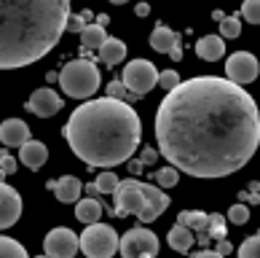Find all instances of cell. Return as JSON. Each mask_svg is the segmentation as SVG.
<instances>
[{"label":"cell","instance_id":"1","mask_svg":"<svg viewBox=\"0 0 260 258\" xmlns=\"http://www.w3.org/2000/svg\"><path fill=\"white\" fill-rule=\"evenodd\" d=\"M161 156L190 178L239 172L260 146V110L244 86L217 75L180 81L156 110Z\"/></svg>","mask_w":260,"mask_h":258},{"label":"cell","instance_id":"2","mask_svg":"<svg viewBox=\"0 0 260 258\" xmlns=\"http://www.w3.org/2000/svg\"><path fill=\"white\" fill-rule=\"evenodd\" d=\"M62 135L81 161L110 169L132 159L142 137V124L129 102L100 97L78 105L62 127Z\"/></svg>","mask_w":260,"mask_h":258},{"label":"cell","instance_id":"3","mask_svg":"<svg viewBox=\"0 0 260 258\" xmlns=\"http://www.w3.org/2000/svg\"><path fill=\"white\" fill-rule=\"evenodd\" d=\"M70 0H0V70L43 60L67 30Z\"/></svg>","mask_w":260,"mask_h":258},{"label":"cell","instance_id":"4","mask_svg":"<svg viewBox=\"0 0 260 258\" xmlns=\"http://www.w3.org/2000/svg\"><path fill=\"white\" fill-rule=\"evenodd\" d=\"M113 202H115L113 207L115 218L137 215L142 223H150L156 218H161V213L169 207V196L164 194V188L153 186V183H140L134 178H126L115 188Z\"/></svg>","mask_w":260,"mask_h":258},{"label":"cell","instance_id":"5","mask_svg":"<svg viewBox=\"0 0 260 258\" xmlns=\"http://www.w3.org/2000/svg\"><path fill=\"white\" fill-rule=\"evenodd\" d=\"M59 86H62V92L67 94V97H73V100H89L94 92L100 89V70H97V65H94L91 60H73V62H67L64 68L59 70Z\"/></svg>","mask_w":260,"mask_h":258},{"label":"cell","instance_id":"6","mask_svg":"<svg viewBox=\"0 0 260 258\" xmlns=\"http://www.w3.org/2000/svg\"><path fill=\"white\" fill-rule=\"evenodd\" d=\"M78 240H81V250L86 253V258H113L118 253L121 237L108 223H91V226H86L83 234H78Z\"/></svg>","mask_w":260,"mask_h":258},{"label":"cell","instance_id":"7","mask_svg":"<svg viewBox=\"0 0 260 258\" xmlns=\"http://www.w3.org/2000/svg\"><path fill=\"white\" fill-rule=\"evenodd\" d=\"M121 83L126 86V92L132 97H142V94H148L153 86H158V70H156V65L148 62V60H132L126 68H123Z\"/></svg>","mask_w":260,"mask_h":258},{"label":"cell","instance_id":"8","mask_svg":"<svg viewBox=\"0 0 260 258\" xmlns=\"http://www.w3.org/2000/svg\"><path fill=\"white\" fill-rule=\"evenodd\" d=\"M121 258H156L158 255V237L148 228H129L118 242Z\"/></svg>","mask_w":260,"mask_h":258},{"label":"cell","instance_id":"9","mask_svg":"<svg viewBox=\"0 0 260 258\" xmlns=\"http://www.w3.org/2000/svg\"><path fill=\"white\" fill-rule=\"evenodd\" d=\"M43 250L49 258H75V253L81 250V240L78 234L70 232V228H51L43 240Z\"/></svg>","mask_w":260,"mask_h":258},{"label":"cell","instance_id":"10","mask_svg":"<svg viewBox=\"0 0 260 258\" xmlns=\"http://www.w3.org/2000/svg\"><path fill=\"white\" fill-rule=\"evenodd\" d=\"M225 78H228L231 83H239V86L252 83V81L257 78V60H255L249 51L231 54L228 62H225Z\"/></svg>","mask_w":260,"mask_h":258},{"label":"cell","instance_id":"11","mask_svg":"<svg viewBox=\"0 0 260 258\" xmlns=\"http://www.w3.org/2000/svg\"><path fill=\"white\" fill-rule=\"evenodd\" d=\"M27 110L35 113L38 119H51V116H56V113L62 110V97L54 89H49V86L35 89L30 94V100H27Z\"/></svg>","mask_w":260,"mask_h":258},{"label":"cell","instance_id":"12","mask_svg":"<svg viewBox=\"0 0 260 258\" xmlns=\"http://www.w3.org/2000/svg\"><path fill=\"white\" fill-rule=\"evenodd\" d=\"M22 215V196L14 186L0 183V232L14 226Z\"/></svg>","mask_w":260,"mask_h":258},{"label":"cell","instance_id":"13","mask_svg":"<svg viewBox=\"0 0 260 258\" xmlns=\"http://www.w3.org/2000/svg\"><path fill=\"white\" fill-rule=\"evenodd\" d=\"M30 137V127L22 121V119H6L0 124V142L8 148H22Z\"/></svg>","mask_w":260,"mask_h":258},{"label":"cell","instance_id":"14","mask_svg":"<svg viewBox=\"0 0 260 258\" xmlns=\"http://www.w3.org/2000/svg\"><path fill=\"white\" fill-rule=\"evenodd\" d=\"M46 159H49V148L38 140H27L24 146L19 148V161L30 169H41L46 164Z\"/></svg>","mask_w":260,"mask_h":258},{"label":"cell","instance_id":"15","mask_svg":"<svg viewBox=\"0 0 260 258\" xmlns=\"http://www.w3.org/2000/svg\"><path fill=\"white\" fill-rule=\"evenodd\" d=\"M81 191H83V183L75 175H64L59 180H54V196L59 199L62 205H73L81 199Z\"/></svg>","mask_w":260,"mask_h":258},{"label":"cell","instance_id":"16","mask_svg":"<svg viewBox=\"0 0 260 258\" xmlns=\"http://www.w3.org/2000/svg\"><path fill=\"white\" fill-rule=\"evenodd\" d=\"M150 46H153V51H158V54H169L172 49L180 46V35L175 30H169V27L158 24L156 30L150 33Z\"/></svg>","mask_w":260,"mask_h":258},{"label":"cell","instance_id":"17","mask_svg":"<svg viewBox=\"0 0 260 258\" xmlns=\"http://www.w3.org/2000/svg\"><path fill=\"white\" fill-rule=\"evenodd\" d=\"M126 60V43L121 41V38H108L102 46H100V62L113 68V65H118Z\"/></svg>","mask_w":260,"mask_h":258},{"label":"cell","instance_id":"18","mask_svg":"<svg viewBox=\"0 0 260 258\" xmlns=\"http://www.w3.org/2000/svg\"><path fill=\"white\" fill-rule=\"evenodd\" d=\"M196 54L204 62H215V60H220V56L225 54V41L220 35H204L196 43Z\"/></svg>","mask_w":260,"mask_h":258},{"label":"cell","instance_id":"19","mask_svg":"<svg viewBox=\"0 0 260 258\" xmlns=\"http://www.w3.org/2000/svg\"><path fill=\"white\" fill-rule=\"evenodd\" d=\"M102 202L100 199H78L75 202V218L83 223V226H91V223H100V218H102Z\"/></svg>","mask_w":260,"mask_h":258},{"label":"cell","instance_id":"20","mask_svg":"<svg viewBox=\"0 0 260 258\" xmlns=\"http://www.w3.org/2000/svg\"><path fill=\"white\" fill-rule=\"evenodd\" d=\"M167 242H169L172 250H177V253H190V247H193V242H196V234L190 232V228H185V226L175 223V226L169 228Z\"/></svg>","mask_w":260,"mask_h":258},{"label":"cell","instance_id":"21","mask_svg":"<svg viewBox=\"0 0 260 258\" xmlns=\"http://www.w3.org/2000/svg\"><path fill=\"white\" fill-rule=\"evenodd\" d=\"M207 221H209V215L201 213V210H182V213L177 215V223L185 226V228H190L193 234H196V232H204Z\"/></svg>","mask_w":260,"mask_h":258},{"label":"cell","instance_id":"22","mask_svg":"<svg viewBox=\"0 0 260 258\" xmlns=\"http://www.w3.org/2000/svg\"><path fill=\"white\" fill-rule=\"evenodd\" d=\"M108 41V33L100 24H86V30L81 33V43L83 49H100V46Z\"/></svg>","mask_w":260,"mask_h":258},{"label":"cell","instance_id":"23","mask_svg":"<svg viewBox=\"0 0 260 258\" xmlns=\"http://www.w3.org/2000/svg\"><path fill=\"white\" fill-rule=\"evenodd\" d=\"M0 258H30V255H27L24 245H19L11 237L0 234Z\"/></svg>","mask_w":260,"mask_h":258},{"label":"cell","instance_id":"24","mask_svg":"<svg viewBox=\"0 0 260 258\" xmlns=\"http://www.w3.org/2000/svg\"><path fill=\"white\" fill-rule=\"evenodd\" d=\"M94 183H97V188H100V194L102 196H110V194H115V188H118V175H115V172H100L97 175V180H94Z\"/></svg>","mask_w":260,"mask_h":258},{"label":"cell","instance_id":"25","mask_svg":"<svg viewBox=\"0 0 260 258\" xmlns=\"http://www.w3.org/2000/svg\"><path fill=\"white\" fill-rule=\"evenodd\" d=\"M239 35H242V22H239V16H225L223 22H220V38H223V41H234Z\"/></svg>","mask_w":260,"mask_h":258},{"label":"cell","instance_id":"26","mask_svg":"<svg viewBox=\"0 0 260 258\" xmlns=\"http://www.w3.org/2000/svg\"><path fill=\"white\" fill-rule=\"evenodd\" d=\"M239 258H260V232L239 245Z\"/></svg>","mask_w":260,"mask_h":258},{"label":"cell","instance_id":"27","mask_svg":"<svg viewBox=\"0 0 260 258\" xmlns=\"http://www.w3.org/2000/svg\"><path fill=\"white\" fill-rule=\"evenodd\" d=\"M177 180H180V169H175V167H164V169L156 172V183H158V188H175Z\"/></svg>","mask_w":260,"mask_h":258},{"label":"cell","instance_id":"28","mask_svg":"<svg viewBox=\"0 0 260 258\" xmlns=\"http://www.w3.org/2000/svg\"><path fill=\"white\" fill-rule=\"evenodd\" d=\"M204 232L212 237V240H225V218L223 215H209V221H207V228Z\"/></svg>","mask_w":260,"mask_h":258},{"label":"cell","instance_id":"29","mask_svg":"<svg viewBox=\"0 0 260 258\" xmlns=\"http://www.w3.org/2000/svg\"><path fill=\"white\" fill-rule=\"evenodd\" d=\"M242 16L247 19L249 24H260V0H244Z\"/></svg>","mask_w":260,"mask_h":258},{"label":"cell","instance_id":"30","mask_svg":"<svg viewBox=\"0 0 260 258\" xmlns=\"http://www.w3.org/2000/svg\"><path fill=\"white\" fill-rule=\"evenodd\" d=\"M228 221L236 223V226H244L249 221V207L247 205H234L228 210Z\"/></svg>","mask_w":260,"mask_h":258},{"label":"cell","instance_id":"31","mask_svg":"<svg viewBox=\"0 0 260 258\" xmlns=\"http://www.w3.org/2000/svg\"><path fill=\"white\" fill-rule=\"evenodd\" d=\"M177 83H180V75H177V70H164V73H158V86H161V89L172 92Z\"/></svg>","mask_w":260,"mask_h":258},{"label":"cell","instance_id":"32","mask_svg":"<svg viewBox=\"0 0 260 258\" xmlns=\"http://www.w3.org/2000/svg\"><path fill=\"white\" fill-rule=\"evenodd\" d=\"M108 97H113V100H123V102H126L129 92H126V86H123L121 81H110V83H108Z\"/></svg>","mask_w":260,"mask_h":258},{"label":"cell","instance_id":"33","mask_svg":"<svg viewBox=\"0 0 260 258\" xmlns=\"http://www.w3.org/2000/svg\"><path fill=\"white\" fill-rule=\"evenodd\" d=\"M86 24H89V22H86L81 14H70V19H67V33H78L81 35L86 30Z\"/></svg>","mask_w":260,"mask_h":258},{"label":"cell","instance_id":"34","mask_svg":"<svg viewBox=\"0 0 260 258\" xmlns=\"http://www.w3.org/2000/svg\"><path fill=\"white\" fill-rule=\"evenodd\" d=\"M16 167H19V159H14V156H8V154L0 151V169H3L6 175H14Z\"/></svg>","mask_w":260,"mask_h":258},{"label":"cell","instance_id":"35","mask_svg":"<svg viewBox=\"0 0 260 258\" xmlns=\"http://www.w3.org/2000/svg\"><path fill=\"white\" fill-rule=\"evenodd\" d=\"M158 159V154L153 151V146H148V148H142V154H140V161L142 164H153V161Z\"/></svg>","mask_w":260,"mask_h":258},{"label":"cell","instance_id":"36","mask_svg":"<svg viewBox=\"0 0 260 258\" xmlns=\"http://www.w3.org/2000/svg\"><path fill=\"white\" fill-rule=\"evenodd\" d=\"M215 250L220 253V255H228V253H234V245H231L228 240H217V247Z\"/></svg>","mask_w":260,"mask_h":258},{"label":"cell","instance_id":"37","mask_svg":"<svg viewBox=\"0 0 260 258\" xmlns=\"http://www.w3.org/2000/svg\"><path fill=\"white\" fill-rule=\"evenodd\" d=\"M190 258H225V255H220L217 250H209V247H204V250H199L196 255H190Z\"/></svg>","mask_w":260,"mask_h":258},{"label":"cell","instance_id":"38","mask_svg":"<svg viewBox=\"0 0 260 258\" xmlns=\"http://www.w3.org/2000/svg\"><path fill=\"white\" fill-rule=\"evenodd\" d=\"M142 167H145V164H142L140 159H134V161L129 159V172H132V175H140V169H142Z\"/></svg>","mask_w":260,"mask_h":258},{"label":"cell","instance_id":"39","mask_svg":"<svg viewBox=\"0 0 260 258\" xmlns=\"http://www.w3.org/2000/svg\"><path fill=\"white\" fill-rule=\"evenodd\" d=\"M86 194H89L91 199H100V196H102L100 188H97V183H89V186H86Z\"/></svg>","mask_w":260,"mask_h":258},{"label":"cell","instance_id":"40","mask_svg":"<svg viewBox=\"0 0 260 258\" xmlns=\"http://www.w3.org/2000/svg\"><path fill=\"white\" fill-rule=\"evenodd\" d=\"M196 240H199V242H201V245H204V247H207V245H209V242H212V237H209V234H207V232H196Z\"/></svg>","mask_w":260,"mask_h":258},{"label":"cell","instance_id":"41","mask_svg":"<svg viewBox=\"0 0 260 258\" xmlns=\"http://www.w3.org/2000/svg\"><path fill=\"white\" fill-rule=\"evenodd\" d=\"M134 11H137V16H148V14H150V6H148V3H140Z\"/></svg>","mask_w":260,"mask_h":258},{"label":"cell","instance_id":"42","mask_svg":"<svg viewBox=\"0 0 260 258\" xmlns=\"http://www.w3.org/2000/svg\"><path fill=\"white\" fill-rule=\"evenodd\" d=\"M108 22H110V19L105 16V14H100V16H97V24H100V27H105V24H108Z\"/></svg>","mask_w":260,"mask_h":258},{"label":"cell","instance_id":"43","mask_svg":"<svg viewBox=\"0 0 260 258\" xmlns=\"http://www.w3.org/2000/svg\"><path fill=\"white\" fill-rule=\"evenodd\" d=\"M169 56H172V60H180V56H182V51H180V46H177V49H172V51H169Z\"/></svg>","mask_w":260,"mask_h":258},{"label":"cell","instance_id":"44","mask_svg":"<svg viewBox=\"0 0 260 258\" xmlns=\"http://www.w3.org/2000/svg\"><path fill=\"white\" fill-rule=\"evenodd\" d=\"M212 19H215V22H223L225 14H223V11H215V14H212Z\"/></svg>","mask_w":260,"mask_h":258},{"label":"cell","instance_id":"45","mask_svg":"<svg viewBox=\"0 0 260 258\" xmlns=\"http://www.w3.org/2000/svg\"><path fill=\"white\" fill-rule=\"evenodd\" d=\"M113 6H123V3H129V0H110Z\"/></svg>","mask_w":260,"mask_h":258},{"label":"cell","instance_id":"46","mask_svg":"<svg viewBox=\"0 0 260 258\" xmlns=\"http://www.w3.org/2000/svg\"><path fill=\"white\" fill-rule=\"evenodd\" d=\"M38 258H49V255H46V253H43V255H38Z\"/></svg>","mask_w":260,"mask_h":258},{"label":"cell","instance_id":"47","mask_svg":"<svg viewBox=\"0 0 260 258\" xmlns=\"http://www.w3.org/2000/svg\"><path fill=\"white\" fill-rule=\"evenodd\" d=\"M257 196H260V194H257Z\"/></svg>","mask_w":260,"mask_h":258}]
</instances>
